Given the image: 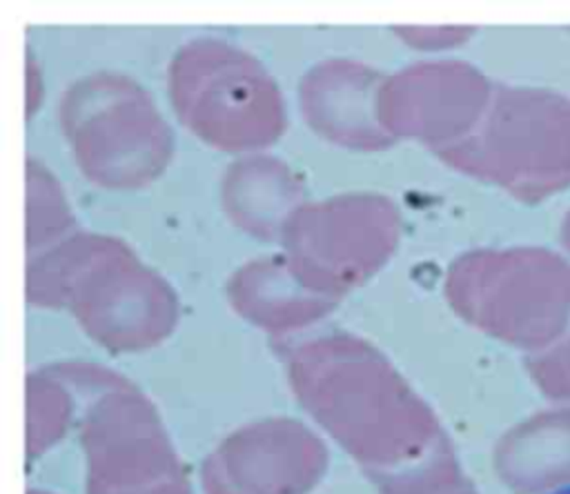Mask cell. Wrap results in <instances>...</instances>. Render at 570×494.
I'll return each mask as SVG.
<instances>
[{"label": "cell", "instance_id": "obj_14", "mask_svg": "<svg viewBox=\"0 0 570 494\" xmlns=\"http://www.w3.org/2000/svg\"><path fill=\"white\" fill-rule=\"evenodd\" d=\"M76 394L56 365L27 376V456L38 458L76 423Z\"/></svg>", "mask_w": 570, "mask_h": 494}, {"label": "cell", "instance_id": "obj_2", "mask_svg": "<svg viewBox=\"0 0 570 494\" xmlns=\"http://www.w3.org/2000/svg\"><path fill=\"white\" fill-rule=\"evenodd\" d=\"M27 300L69 309L114 354L160 345L178 323V296L118 238L73 231L27 258Z\"/></svg>", "mask_w": 570, "mask_h": 494}, {"label": "cell", "instance_id": "obj_21", "mask_svg": "<svg viewBox=\"0 0 570 494\" xmlns=\"http://www.w3.org/2000/svg\"><path fill=\"white\" fill-rule=\"evenodd\" d=\"M554 494H570V487H566V490H559V492H554Z\"/></svg>", "mask_w": 570, "mask_h": 494}, {"label": "cell", "instance_id": "obj_15", "mask_svg": "<svg viewBox=\"0 0 570 494\" xmlns=\"http://www.w3.org/2000/svg\"><path fill=\"white\" fill-rule=\"evenodd\" d=\"M76 229L69 202L56 178L33 158L27 160V258L65 240Z\"/></svg>", "mask_w": 570, "mask_h": 494}, {"label": "cell", "instance_id": "obj_7", "mask_svg": "<svg viewBox=\"0 0 570 494\" xmlns=\"http://www.w3.org/2000/svg\"><path fill=\"white\" fill-rule=\"evenodd\" d=\"M401 214L392 198L350 191L298 205L281 227L283 256L312 292L341 300L394 254Z\"/></svg>", "mask_w": 570, "mask_h": 494}, {"label": "cell", "instance_id": "obj_19", "mask_svg": "<svg viewBox=\"0 0 570 494\" xmlns=\"http://www.w3.org/2000/svg\"><path fill=\"white\" fill-rule=\"evenodd\" d=\"M559 236H561L563 247L570 251V211L566 214V218H563V223H561V231H559Z\"/></svg>", "mask_w": 570, "mask_h": 494}, {"label": "cell", "instance_id": "obj_5", "mask_svg": "<svg viewBox=\"0 0 570 494\" xmlns=\"http://www.w3.org/2000/svg\"><path fill=\"white\" fill-rule=\"evenodd\" d=\"M167 89L178 120L227 154L272 147L287 127L276 80L245 49L220 38H194L171 58Z\"/></svg>", "mask_w": 570, "mask_h": 494}, {"label": "cell", "instance_id": "obj_18", "mask_svg": "<svg viewBox=\"0 0 570 494\" xmlns=\"http://www.w3.org/2000/svg\"><path fill=\"white\" fill-rule=\"evenodd\" d=\"M394 33L416 49H448L465 42L472 27H394Z\"/></svg>", "mask_w": 570, "mask_h": 494}, {"label": "cell", "instance_id": "obj_10", "mask_svg": "<svg viewBox=\"0 0 570 494\" xmlns=\"http://www.w3.org/2000/svg\"><path fill=\"white\" fill-rule=\"evenodd\" d=\"M383 80V73L356 60L316 62L298 82L301 113L321 138L334 145L358 151L387 149L394 138L381 127L376 113Z\"/></svg>", "mask_w": 570, "mask_h": 494}, {"label": "cell", "instance_id": "obj_6", "mask_svg": "<svg viewBox=\"0 0 570 494\" xmlns=\"http://www.w3.org/2000/svg\"><path fill=\"white\" fill-rule=\"evenodd\" d=\"M60 125L78 169L102 189L145 187L174 154V134L156 102L122 73L98 71L67 87Z\"/></svg>", "mask_w": 570, "mask_h": 494}, {"label": "cell", "instance_id": "obj_4", "mask_svg": "<svg viewBox=\"0 0 570 494\" xmlns=\"http://www.w3.org/2000/svg\"><path fill=\"white\" fill-rule=\"evenodd\" d=\"M436 156L537 205L570 187V98L543 87L494 85L474 131Z\"/></svg>", "mask_w": 570, "mask_h": 494}, {"label": "cell", "instance_id": "obj_1", "mask_svg": "<svg viewBox=\"0 0 570 494\" xmlns=\"http://www.w3.org/2000/svg\"><path fill=\"white\" fill-rule=\"evenodd\" d=\"M287 378L301 407L376 485L452 449L428 403L358 336L332 332L298 343Z\"/></svg>", "mask_w": 570, "mask_h": 494}, {"label": "cell", "instance_id": "obj_16", "mask_svg": "<svg viewBox=\"0 0 570 494\" xmlns=\"http://www.w3.org/2000/svg\"><path fill=\"white\" fill-rule=\"evenodd\" d=\"M379 490L381 494H476L463 476L454 449L381 483Z\"/></svg>", "mask_w": 570, "mask_h": 494}, {"label": "cell", "instance_id": "obj_8", "mask_svg": "<svg viewBox=\"0 0 570 494\" xmlns=\"http://www.w3.org/2000/svg\"><path fill=\"white\" fill-rule=\"evenodd\" d=\"M492 91L494 85L470 62H414L383 80L376 113L394 140H414L441 154L474 131Z\"/></svg>", "mask_w": 570, "mask_h": 494}, {"label": "cell", "instance_id": "obj_13", "mask_svg": "<svg viewBox=\"0 0 570 494\" xmlns=\"http://www.w3.org/2000/svg\"><path fill=\"white\" fill-rule=\"evenodd\" d=\"M298 180L269 156L234 162L223 180V205L229 218L258 238H278L285 218L303 202Z\"/></svg>", "mask_w": 570, "mask_h": 494}, {"label": "cell", "instance_id": "obj_9", "mask_svg": "<svg viewBox=\"0 0 570 494\" xmlns=\"http://www.w3.org/2000/svg\"><path fill=\"white\" fill-rule=\"evenodd\" d=\"M327 470L325 443L301 421L265 418L232 432L205 458V494H309Z\"/></svg>", "mask_w": 570, "mask_h": 494}, {"label": "cell", "instance_id": "obj_12", "mask_svg": "<svg viewBox=\"0 0 570 494\" xmlns=\"http://www.w3.org/2000/svg\"><path fill=\"white\" fill-rule=\"evenodd\" d=\"M494 470L517 494L570 487V407L539 412L508 429L494 447Z\"/></svg>", "mask_w": 570, "mask_h": 494}, {"label": "cell", "instance_id": "obj_3", "mask_svg": "<svg viewBox=\"0 0 570 494\" xmlns=\"http://www.w3.org/2000/svg\"><path fill=\"white\" fill-rule=\"evenodd\" d=\"M443 292L465 323L530 354L561 340L570 323V260L546 247L465 251Z\"/></svg>", "mask_w": 570, "mask_h": 494}, {"label": "cell", "instance_id": "obj_11", "mask_svg": "<svg viewBox=\"0 0 570 494\" xmlns=\"http://www.w3.org/2000/svg\"><path fill=\"white\" fill-rule=\"evenodd\" d=\"M232 307L265 332L283 334L325 318L341 300L307 289L283 254L247 260L227 283Z\"/></svg>", "mask_w": 570, "mask_h": 494}, {"label": "cell", "instance_id": "obj_20", "mask_svg": "<svg viewBox=\"0 0 570 494\" xmlns=\"http://www.w3.org/2000/svg\"><path fill=\"white\" fill-rule=\"evenodd\" d=\"M27 494H49V492H45V490H29Z\"/></svg>", "mask_w": 570, "mask_h": 494}, {"label": "cell", "instance_id": "obj_17", "mask_svg": "<svg viewBox=\"0 0 570 494\" xmlns=\"http://www.w3.org/2000/svg\"><path fill=\"white\" fill-rule=\"evenodd\" d=\"M525 367L546 398L570 407V334L552 347L532 354L525 360Z\"/></svg>", "mask_w": 570, "mask_h": 494}]
</instances>
